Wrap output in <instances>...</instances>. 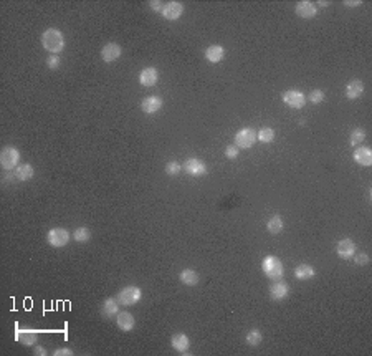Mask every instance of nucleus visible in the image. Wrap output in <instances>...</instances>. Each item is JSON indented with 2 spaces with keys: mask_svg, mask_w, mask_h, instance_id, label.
Instances as JSON below:
<instances>
[{
  "mask_svg": "<svg viewBox=\"0 0 372 356\" xmlns=\"http://www.w3.org/2000/svg\"><path fill=\"white\" fill-rule=\"evenodd\" d=\"M354 262H356V265H367V263H369V255L364 254V252H362V254H357L356 259H354Z\"/></svg>",
  "mask_w": 372,
  "mask_h": 356,
  "instance_id": "f704fd0d",
  "label": "nucleus"
},
{
  "mask_svg": "<svg viewBox=\"0 0 372 356\" xmlns=\"http://www.w3.org/2000/svg\"><path fill=\"white\" fill-rule=\"evenodd\" d=\"M73 238L76 242H80V244H85V242H88L90 238H91V231H90L88 227H78V229H74Z\"/></svg>",
  "mask_w": 372,
  "mask_h": 356,
  "instance_id": "bb28decb",
  "label": "nucleus"
},
{
  "mask_svg": "<svg viewBox=\"0 0 372 356\" xmlns=\"http://www.w3.org/2000/svg\"><path fill=\"white\" fill-rule=\"evenodd\" d=\"M283 219L281 215H273L271 219L266 222V229H268L270 234H273V236H277V234H279L283 231Z\"/></svg>",
  "mask_w": 372,
  "mask_h": 356,
  "instance_id": "a878e982",
  "label": "nucleus"
},
{
  "mask_svg": "<svg viewBox=\"0 0 372 356\" xmlns=\"http://www.w3.org/2000/svg\"><path fill=\"white\" fill-rule=\"evenodd\" d=\"M295 12L298 17H301V19H313V17H316L318 14V7L314 5L313 2H309V0H301V2L296 3L295 7Z\"/></svg>",
  "mask_w": 372,
  "mask_h": 356,
  "instance_id": "9d476101",
  "label": "nucleus"
},
{
  "mask_svg": "<svg viewBox=\"0 0 372 356\" xmlns=\"http://www.w3.org/2000/svg\"><path fill=\"white\" fill-rule=\"evenodd\" d=\"M235 146L238 147V149H248V147H252L255 142L258 141L256 140V131L252 128H243L240 129V131L235 134Z\"/></svg>",
  "mask_w": 372,
  "mask_h": 356,
  "instance_id": "39448f33",
  "label": "nucleus"
},
{
  "mask_svg": "<svg viewBox=\"0 0 372 356\" xmlns=\"http://www.w3.org/2000/svg\"><path fill=\"white\" fill-rule=\"evenodd\" d=\"M364 93V83L361 80H352L346 85V98L348 99H356Z\"/></svg>",
  "mask_w": 372,
  "mask_h": 356,
  "instance_id": "aec40b11",
  "label": "nucleus"
},
{
  "mask_svg": "<svg viewBox=\"0 0 372 356\" xmlns=\"http://www.w3.org/2000/svg\"><path fill=\"white\" fill-rule=\"evenodd\" d=\"M182 166L177 163V161H169L167 164H165V172H167L169 176H177L179 172H181Z\"/></svg>",
  "mask_w": 372,
  "mask_h": 356,
  "instance_id": "2f4dec72",
  "label": "nucleus"
},
{
  "mask_svg": "<svg viewBox=\"0 0 372 356\" xmlns=\"http://www.w3.org/2000/svg\"><path fill=\"white\" fill-rule=\"evenodd\" d=\"M15 338L25 346H32L37 343V333H35L33 330H19Z\"/></svg>",
  "mask_w": 372,
  "mask_h": 356,
  "instance_id": "5701e85b",
  "label": "nucleus"
},
{
  "mask_svg": "<svg viewBox=\"0 0 372 356\" xmlns=\"http://www.w3.org/2000/svg\"><path fill=\"white\" fill-rule=\"evenodd\" d=\"M157 80H159V71L154 67H146L139 73V83L142 86H147V88L149 86H154Z\"/></svg>",
  "mask_w": 372,
  "mask_h": 356,
  "instance_id": "ddd939ff",
  "label": "nucleus"
},
{
  "mask_svg": "<svg viewBox=\"0 0 372 356\" xmlns=\"http://www.w3.org/2000/svg\"><path fill=\"white\" fill-rule=\"evenodd\" d=\"M119 305L121 303L117 302V298H106V300L103 302V305H101L103 316H106V318H113V316H116L117 313H119Z\"/></svg>",
  "mask_w": 372,
  "mask_h": 356,
  "instance_id": "6ab92c4d",
  "label": "nucleus"
},
{
  "mask_svg": "<svg viewBox=\"0 0 372 356\" xmlns=\"http://www.w3.org/2000/svg\"><path fill=\"white\" fill-rule=\"evenodd\" d=\"M223 56H225V50H223L222 45H210L207 47V50H205V58H207V62L210 63L222 62Z\"/></svg>",
  "mask_w": 372,
  "mask_h": 356,
  "instance_id": "412c9836",
  "label": "nucleus"
},
{
  "mask_svg": "<svg viewBox=\"0 0 372 356\" xmlns=\"http://www.w3.org/2000/svg\"><path fill=\"white\" fill-rule=\"evenodd\" d=\"M116 323L121 332H131L136 325V320L133 315L128 313V311H121V313L116 315Z\"/></svg>",
  "mask_w": 372,
  "mask_h": 356,
  "instance_id": "a211bd4d",
  "label": "nucleus"
},
{
  "mask_svg": "<svg viewBox=\"0 0 372 356\" xmlns=\"http://www.w3.org/2000/svg\"><path fill=\"white\" fill-rule=\"evenodd\" d=\"M170 345H172V348L179 351V353H186L190 346V340L186 333H176V335L170 338Z\"/></svg>",
  "mask_w": 372,
  "mask_h": 356,
  "instance_id": "f3484780",
  "label": "nucleus"
},
{
  "mask_svg": "<svg viewBox=\"0 0 372 356\" xmlns=\"http://www.w3.org/2000/svg\"><path fill=\"white\" fill-rule=\"evenodd\" d=\"M184 14V5L181 2H169L163 8V17L165 20H177Z\"/></svg>",
  "mask_w": 372,
  "mask_h": 356,
  "instance_id": "2eb2a0df",
  "label": "nucleus"
},
{
  "mask_svg": "<svg viewBox=\"0 0 372 356\" xmlns=\"http://www.w3.org/2000/svg\"><path fill=\"white\" fill-rule=\"evenodd\" d=\"M336 254L339 255L341 259H351L356 254V244L351 240V238H341V240L336 244Z\"/></svg>",
  "mask_w": 372,
  "mask_h": 356,
  "instance_id": "f8f14e48",
  "label": "nucleus"
},
{
  "mask_svg": "<svg viewBox=\"0 0 372 356\" xmlns=\"http://www.w3.org/2000/svg\"><path fill=\"white\" fill-rule=\"evenodd\" d=\"M20 161V151L15 146H5L0 153V164L3 171H15Z\"/></svg>",
  "mask_w": 372,
  "mask_h": 356,
  "instance_id": "7ed1b4c3",
  "label": "nucleus"
},
{
  "mask_svg": "<svg viewBox=\"0 0 372 356\" xmlns=\"http://www.w3.org/2000/svg\"><path fill=\"white\" fill-rule=\"evenodd\" d=\"M281 99H283L284 105L293 108V110H301V108L306 105V96H304L303 91H300V90H288V91H284Z\"/></svg>",
  "mask_w": 372,
  "mask_h": 356,
  "instance_id": "423d86ee",
  "label": "nucleus"
},
{
  "mask_svg": "<svg viewBox=\"0 0 372 356\" xmlns=\"http://www.w3.org/2000/svg\"><path fill=\"white\" fill-rule=\"evenodd\" d=\"M261 340H263V335H261L260 330H250V332L247 333V336H245V341L250 346H258L261 343Z\"/></svg>",
  "mask_w": 372,
  "mask_h": 356,
  "instance_id": "cd10ccee",
  "label": "nucleus"
},
{
  "mask_svg": "<svg viewBox=\"0 0 372 356\" xmlns=\"http://www.w3.org/2000/svg\"><path fill=\"white\" fill-rule=\"evenodd\" d=\"M364 140H366V131L362 128H356L351 133V136H349V142H351V146H357L359 142H362Z\"/></svg>",
  "mask_w": 372,
  "mask_h": 356,
  "instance_id": "c756f323",
  "label": "nucleus"
},
{
  "mask_svg": "<svg viewBox=\"0 0 372 356\" xmlns=\"http://www.w3.org/2000/svg\"><path fill=\"white\" fill-rule=\"evenodd\" d=\"M308 99L309 103H313V105H319V103H323L325 101V91L323 90H313V91H309V95H308Z\"/></svg>",
  "mask_w": 372,
  "mask_h": 356,
  "instance_id": "7c9ffc66",
  "label": "nucleus"
},
{
  "mask_svg": "<svg viewBox=\"0 0 372 356\" xmlns=\"http://www.w3.org/2000/svg\"><path fill=\"white\" fill-rule=\"evenodd\" d=\"M268 292H270L271 300H277V302L284 300V298L290 295V285H288L286 282H283V280H275L273 284L270 285Z\"/></svg>",
  "mask_w": 372,
  "mask_h": 356,
  "instance_id": "1a4fd4ad",
  "label": "nucleus"
},
{
  "mask_svg": "<svg viewBox=\"0 0 372 356\" xmlns=\"http://www.w3.org/2000/svg\"><path fill=\"white\" fill-rule=\"evenodd\" d=\"M46 242L51 247H65L70 242V232L63 227L50 229L46 234Z\"/></svg>",
  "mask_w": 372,
  "mask_h": 356,
  "instance_id": "0eeeda50",
  "label": "nucleus"
},
{
  "mask_svg": "<svg viewBox=\"0 0 372 356\" xmlns=\"http://www.w3.org/2000/svg\"><path fill=\"white\" fill-rule=\"evenodd\" d=\"M53 355L55 356H71L73 351L70 350V348H58L56 351H53Z\"/></svg>",
  "mask_w": 372,
  "mask_h": 356,
  "instance_id": "e433bc0d",
  "label": "nucleus"
},
{
  "mask_svg": "<svg viewBox=\"0 0 372 356\" xmlns=\"http://www.w3.org/2000/svg\"><path fill=\"white\" fill-rule=\"evenodd\" d=\"M121 53H122V48H121L119 45H117V43H115V42L106 43V45H104L103 48H101V58L106 63L116 62V60L121 56Z\"/></svg>",
  "mask_w": 372,
  "mask_h": 356,
  "instance_id": "9b49d317",
  "label": "nucleus"
},
{
  "mask_svg": "<svg viewBox=\"0 0 372 356\" xmlns=\"http://www.w3.org/2000/svg\"><path fill=\"white\" fill-rule=\"evenodd\" d=\"M352 158L359 164V166L367 167V166H371V164H372V151L367 146L356 147V149H354V153H352Z\"/></svg>",
  "mask_w": 372,
  "mask_h": 356,
  "instance_id": "dca6fc26",
  "label": "nucleus"
},
{
  "mask_svg": "<svg viewBox=\"0 0 372 356\" xmlns=\"http://www.w3.org/2000/svg\"><path fill=\"white\" fill-rule=\"evenodd\" d=\"M238 154H240V149H238V147L235 146V144L225 147V156H227L229 159H237Z\"/></svg>",
  "mask_w": 372,
  "mask_h": 356,
  "instance_id": "473e14b6",
  "label": "nucleus"
},
{
  "mask_svg": "<svg viewBox=\"0 0 372 356\" xmlns=\"http://www.w3.org/2000/svg\"><path fill=\"white\" fill-rule=\"evenodd\" d=\"M179 279H181L182 284L187 286H195L200 282L199 273H197L195 270H192V268H184V270L179 273Z\"/></svg>",
  "mask_w": 372,
  "mask_h": 356,
  "instance_id": "4be33fe9",
  "label": "nucleus"
},
{
  "mask_svg": "<svg viewBox=\"0 0 372 356\" xmlns=\"http://www.w3.org/2000/svg\"><path fill=\"white\" fill-rule=\"evenodd\" d=\"M33 353H35V355H46V351H45V348H43V346H37Z\"/></svg>",
  "mask_w": 372,
  "mask_h": 356,
  "instance_id": "58836bf2",
  "label": "nucleus"
},
{
  "mask_svg": "<svg viewBox=\"0 0 372 356\" xmlns=\"http://www.w3.org/2000/svg\"><path fill=\"white\" fill-rule=\"evenodd\" d=\"M46 67L50 68V70H56V68L60 67V58L56 55H50L46 58Z\"/></svg>",
  "mask_w": 372,
  "mask_h": 356,
  "instance_id": "72a5a7b5",
  "label": "nucleus"
},
{
  "mask_svg": "<svg viewBox=\"0 0 372 356\" xmlns=\"http://www.w3.org/2000/svg\"><path fill=\"white\" fill-rule=\"evenodd\" d=\"M149 7H151V10H154V12H161V14H163V8H164V5L159 2V0H151V2H149Z\"/></svg>",
  "mask_w": 372,
  "mask_h": 356,
  "instance_id": "c9c22d12",
  "label": "nucleus"
},
{
  "mask_svg": "<svg viewBox=\"0 0 372 356\" xmlns=\"http://www.w3.org/2000/svg\"><path fill=\"white\" fill-rule=\"evenodd\" d=\"M42 47L51 55H58L65 48V37L58 28H46L42 33Z\"/></svg>",
  "mask_w": 372,
  "mask_h": 356,
  "instance_id": "f257e3e1",
  "label": "nucleus"
},
{
  "mask_svg": "<svg viewBox=\"0 0 372 356\" xmlns=\"http://www.w3.org/2000/svg\"><path fill=\"white\" fill-rule=\"evenodd\" d=\"M314 275H316V270H314V267L308 265V263H301V265L295 268V277L298 280H309Z\"/></svg>",
  "mask_w": 372,
  "mask_h": 356,
  "instance_id": "b1692460",
  "label": "nucleus"
},
{
  "mask_svg": "<svg viewBox=\"0 0 372 356\" xmlns=\"http://www.w3.org/2000/svg\"><path fill=\"white\" fill-rule=\"evenodd\" d=\"M116 298L122 307H131V305H136V303L141 300L142 292L139 286L129 285V286H124L122 290H119V293H117Z\"/></svg>",
  "mask_w": 372,
  "mask_h": 356,
  "instance_id": "20e7f679",
  "label": "nucleus"
},
{
  "mask_svg": "<svg viewBox=\"0 0 372 356\" xmlns=\"http://www.w3.org/2000/svg\"><path fill=\"white\" fill-rule=\"evenodd\" d=\"M261 268H263L265 275L271 280H281L284 268H283V262L275 255H266L261 262Z\"/></svg>",
  "mask_w": 372,
  "mask_h": 356,
  "instance_id": "f03ea898",
  "label": "nucleus"
},
{
  "mask_svg": "<svg viewBox=\"0 0 372 356\" xmlns=\"http://www.w3.org/2000/svg\"><path fill=\"white\" fill-rule=\"evenodd\" d=\"M344 5H346V7H357V5H361V0H352V2H349V0H346Z\"/></svg>",
  "mask_w": 372,
  "mask_h": 356,
  "instance_id": "4c0bfd02",
  "label": "nucleus"
},
{
  "mask_svg": "<svg viewBox=\"0 0 372 356\" xmlns=\"http://www.w3.org/2000/svg\"><path fill=\"white\" fill-rule=\"evenodd\" d=\"M256 140L261 142H273L275 140V131L271 128H261L256 133Z\"/></svg>",
  "mask_w": 372,
  "mask_h": 356,
  "instance_id": "c85d7f7f",
  "label": "nucleus"
},
{
  "mask_svg": "<svg viewBox=\"0 0 372 356\" xmlns=\"http://www.w3.org/2000/svg\"><path fill=\"white\" fill-rule=\"evenodd\" d=\"M14 172H15V177L19 181H30L35 174L32 164H19V166L15 167Z\"/></svg>",
  "mask_w": 372,
  "mask_h": 356,
  "instance_id": "393cba45",
  "label": "nucleus"
},
{
  "mask_svg": "<svg viewBox=\"0 0 372 356\" xmlns=\"http://www.w3.org/2000/svg\"><path fill=\"white\" fill-rule=\"evenodd\" d=\"M164 101L161 96H147L141 101V110L146 113V115H154L163 108Z\"/></svg>",
  "mask_w": 372,
  "mask_h": 356,
  "instance_id": "4468645a",
  "label": "nucleus"
},
{
  "mask_svg": "<svg viewBox=\"0 0 372 356\" xmlns=\"http://www.w3.org/2000/svg\"><path fill=\"white\" fill-rule=\"evenodd\" d=\"M182 169L192 177H200L207 172V166L204 164V161H200L197 158L186 159V163L182 164Z\"/></svg>",
  "mask_w": 372,
  "mask_h": 356,
  "instance_id": "6e6552de",
  "label": "nucleus"
}]
</instances>
